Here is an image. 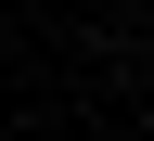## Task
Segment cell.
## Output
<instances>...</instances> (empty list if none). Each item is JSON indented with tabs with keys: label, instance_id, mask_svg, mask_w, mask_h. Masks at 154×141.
<instances>
[]
</instances>
